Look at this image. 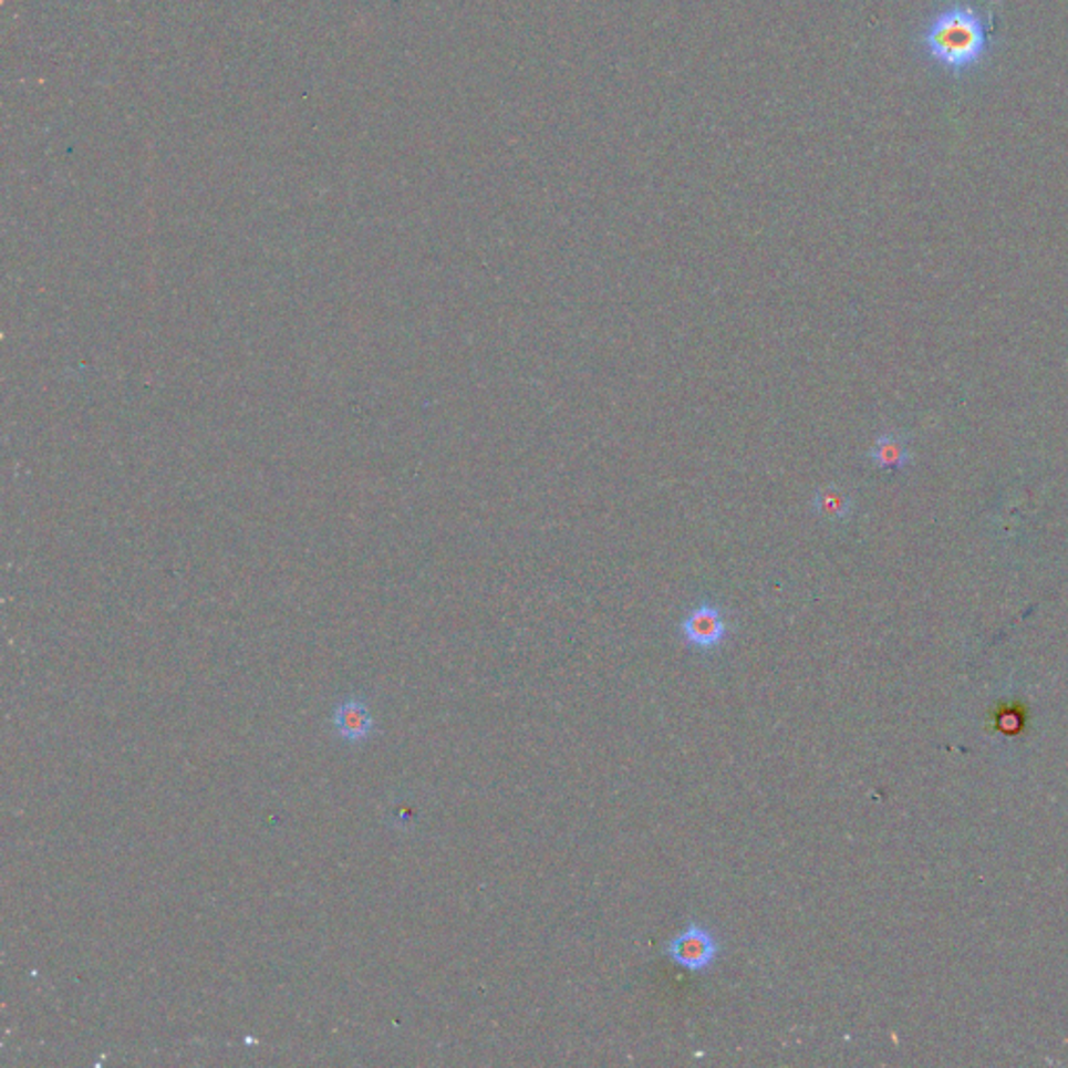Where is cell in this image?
I'll use <instances>...</instances> for the list:
<instances>
[{"label": "cell", "instance_id": "3", "mask_svg": "<svg viewBox=\"0 0 1068 1068\" xmlns=\"http://www.w3.org/2000/svg\"><path fill=\"white\" fill-rule=\"evenodd\" d=\"M678 629L688 647L699 652L718 650L728 636L725 610L712 601H704L688 610Z\"/></svg>", "mask_w": 1068, "mask_h": 1068}, {"label": "cell", "instance_id": "1", "mask_svg": "<svg viewBox=\"0 0 1068 1068\" xmlns=\"http://www.w3.org/2000/svg\"><path fill=\"white\" fill-rule=\"evenodd\" d=\"M992 7L952 0L924 23L919 46L931 63L960 77L978 70L992 55Z\"/></svg>", "mask_w": 1068, "mask_h": 1068}, {"label": "cell", "instance_id": "6", "mask_svg": "<svg viewBox=\"0 0 1068 1068\" xmlns=\"http://www.w3.org/2000/svg\"><path fill=\"white\" fill-rule=\"evenodd\" d=\"M853 497H851L848 490L839 485H825V487H818L812 495V501H810V507L815 511L816 516L825 522H831V525H843L848 522L853 514Z\"/></svg>", "mask_w": 1068, "mask_h": 1068}, {"label": "cell", "instance_id": "4", "mask_svg": "<svg viewBox=\"0 0 1068 1068\" xmlns=\"http://www.w3.org/2000/svg\"><path fill=\"white\" fill-rule=\"evenodd\" d=\"M332 723L341 739L349 743H362L374 733V718L370 707L362 699H344L334 707Z\"/></svg>", "mask_w": 1068, "mask_h": 1068}, {"label": "cell", "instance_id": "5", "mask_svg": "<svg viewBox=\"0 0 1068 1068\" xmlns=\"http://www.w3.org/2000/svg\"><path fill=\"white\" fill-rule=\"evenodd\" d=\"M867 457L881 470H904L905 466L912 462L908 435L898 433V431H888V433L877 436V440L872 443Z\"/></svg>", "mask_w": 1068, "mask_h": 1068}, {"label": "cell", "instance_id": "2", "mask_svg": "<svg viewBox=\"0 0 1068 1068\" xmlns=\"http://www.w3.org/2000/svg\"><path fill=\"white\" fill-rule=\"evenodd\" d=\"M664 954L691 973H707L720 954L716 933L697 921H688L687 929L666 943Z\"/></svg>", "mask_w": 1068, "mask_h": 1068}, {"label": "cell", "instance_id": "7", "mask_svg": "<svg viewBox=\"0 0 1068 1068\" xmlns=\"http://www.w3.org/2000/svg\"><path fill=\"white\" fill-rule=\"evenodd\" d=\"M1027 720H1029V712L1020 702L999 704L996 714H994V726H996L997 733L1004 735V737L1023 735Z\"/></svg>", "mask_w": 1068, "mask_h": 1068}]
</instances>
